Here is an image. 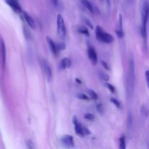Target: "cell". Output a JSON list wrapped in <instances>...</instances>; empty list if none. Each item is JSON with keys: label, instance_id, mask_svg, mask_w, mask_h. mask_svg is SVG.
Segmentation results:
<instances>
[{"label": "cell", "instance_id": "1", "mask_svg": "<svg viewBox=\"0 0 149 149\" xmlns=\"http://www.w3.org/2000/svg\"><path fill=\"white\" fill-rule=\"evenodd\" d=\"M148 15V4L147 1H144L141 5V33L144 41L145 44H147V23Z\"/></svg>", "mask_w": 149, "mask_h": 149}, {"label": "cell", "instance_id": "2", "mask_svg": "<svg viewBox=\"0 0 149 149\" xmlns=\"http://www.w3.org/2000/svg\"><path fill=\"white\" fill-rule=\"evenodd\" d=\"M134 66L132 60H130L129 65V73L127 81V94L129 97H132L134 88Z\"/></svg>", "mask_w": 149, "mask_h": 149}, {"label": "cell", "instance_id": "3", "mask_svg": "<svg viewBox=\"0 0 149 149\" xmlns=\"http://www.w3.org/2000/svg\"><path fill=\"white\" fill-rule=\"evenodd\" d=\"M95 36L97 40L106 44H110L113 41V37L110 34L104 31L99 26H96Z\"/></svg>", "mask_w": 149, "mask_h": 149}, {"label": "cell", "instance_id": "4", "mask_svg": "<svg viewBox=\"0 0 149 149\" xmlns=\"http://www.w3.org/2000/svg\"><path fill=\"white\" fill-rule=\"evenodd\" d=\"M57 33L59 37L62 40H64L66 36V29L64 23L63 17L61 14L57 15L56 17Z\"/></svg>", "mask_w": 149, "mask_h": 149}, {"label": "cell", "instance_id": "5", "mask_svg": "<svg viewBox=\"0 0 149 149\" xmlns=\"http://www.w3.org/2000/svg\"><path fill=\"white\" fill-rule=\"evenodd\" d=\"M40 62L42 65L43 70L44 71L47 80H48V82H49L52 79V70H51V67L49 64V62L47 59L44 58H41Z\"/></svg>", "mask_w": 149, "mask_h": 149}, {"label": "cell", "instance_id": "6", "mask_svg": "<svg viewBox=\"0 0 149 149\" xmlns=\"http://www.w3.org/2000/svg\"><path fill=\"white\" fill-rule=\"evenodd\" d=\"M87 55L91 64L94 66L96 65L98 62L97 53L94 47L90 44L88 45V47H87Z\"/></svg>", "mask_w": 149, "mask_h": 149}, {"label": "cell", "instance_id": "7", "mask_svg": "<svg viewBox=\"0 0 149 149\" xmlns=\"http://www.w3.org/2000/svg\"><path fill=\"white\" fill-rule=\"evenodd\" d=\"M6 3L16 13H20L22 12L21 6L18 0H5Z\"/></svg>", "mask_w": 149, "mask_h": 149}, {"label": "cell", "instance_id": "8", "mask_svg": "<svg viewBox=\"0 0 149 149\" xmlns=\"http://www.w3.org/2000/svg\"><path fill=\"white\" fill-rule=\"evenodd\" d=\"M62 144L68 148L73 147L74 146V141L72 136L70 135H65L61 139Z\"/></svg>", "mask_w": 149, "mask_h": 149}, {"label": "cell", "instance_id": "9", "mask_svg": "<svg viewBox=\"0 0 149 149\" xmlns=\"http://www.w3.org/2000/svg\"><path fill=\"white\" fill-rule=\"evenodd\" d=\"M0 48H1V59H2V65L3 68H5L6 65V48L5 42L3 39H1L0 40Z\"/></svg>", "mask_w": 149, "mask_h": 149}, {"label": "cell", "instance_id": "10", "mask_svg": "<svg viewBox=\"0 0 149 149\" xmlns=\"http://www.w3.org/2000/svg\"><path fill=\"white\" fill-rule=\"evenodd\" d=\"M23 17L26 20V22H27V23L28 24V25L33 29H36V23L35 22L34 20V19L32 18V17L29 15V13H28L27 12L24 11L23 13Z\"/></svg>", "mask_w": 149, "mask_h": 149}, {"label": "cell", "instance_id": "11", "mask_svg": "<svg viewBox=\"0 0 149 149\" xmlns=\"http://www.w3.org/2000/svg\"><path fill=\"white\" fill-rule=\"evenodd\" d=\"M73 122L74 125L76 133L77 134H78L79 136H83L84 134H83V133L82 131V126H81L80 124L78 122L77 118L75 116H74L73 118Z\"/></svg>", "mask_w": 149, "mask_h": 149}, {"label": "cell", "instance_id": "12", "mask_svg": "<svg viewBox=\"0 0 149 149\" xmlns=\"http://www.w3.org/2000/svg\"><path fill=\"white\" fill-rule=\"evenodd\" d=\"M46 40L47 42V44L48 45V47L49 48L50 51L54 55H56V45L55 42L53 41V40L49 37V36H46Z\"/></svg>", "mask_w": 149, "mask_h": 149}, {"label": "cell", "instance_id": "13", "mask_svg": "<svg viewBox=\"0 0 149 149\" xmlns=\"http://www.w3.org/2000/svg\"><path fill=\"white\" fill-rule=\"evenodd\" d=\"M71 65V61L68 58H63L61 59L59 63V69L61 70H64L69 68Z\"/></svg>", "mask_w": 149, "mask_h": 149}, {"label": "cell", "instance_id": "14", "mask_svg": "<svg viewBox=\"0 0 149 149\" xmlns=\"http://www.w3.org/2000/svg\"><path fill=\"white\" fill-rule=\"evenodd\" d=\"M80 2L83 5V6L86 8L91 13L94 14V7L92 5V4L88 1V0H80Z\"/></svg>", "mask_w": 149, "mask_h": 149}, {"label": "cell", "instance_id": "15", "mask_svg": "<svg viewBox=\"0 0 149 149\" xmlns=\"http://www.w3.org/2000/svg\"><path fill=\"white\" fill-rule=\"evenodd\" d=\"M77 31L82 34H84L87 37H88L90 36V33H89V31H88V29L86 27V26H80L78 27L77 29Z\"/></svg>", "mask_w": 149, "mask_h": 149}, {"label": "cell", "instance_id": "16", "mask_svg": "<svg viewBox=\"0 0 149 149\" xmlns=\"http://www.w3.org/2000/svg\"><path fill=\"white\" fill-rule=\"evenodd\" d=\"M56 45V51H62L65 49L66 47V43L63 42H58L56 44H55Z\"/></svg>", "mask_w": 149, "mask_h": 149}, {"label": "cell", "instance_id": "17", "mask_svg": "<svg viewBox=\"0 0 149 149\" xmlns=\"http://www.w3.org/2000/svg\"><path fill=\"white\" fill-rule=\"evenodd\" d=\"M87 92L92 99H93V100H97V99L98 95L94 91H93V90H91V89H88L87 90Z\"/></svg>", "mask_w": 149, "mask_h": 149}, {"label": "cell", "instance_id": "18", "mask_svg": "<svg viewBox=\"0 0 149 149\" xmlns=\"http://www.w3.org/2000/svg\"><path fill=\"white\" fill-rule=\"evenodd\" d=\"M99 76H100V77L101 79H102L103 80H104V81H108L109 80V76L107 74V73H104V72H100V73H99Z\"/></svg>", "mask_w": 149, "mask_h": 149}, {"label": "cell", "instance_id": "19", "mask_svg": "<svg viewBox=\"0 0 149 149\" xmlns=\"http://www.w3.org/2000/svg\"><path fill=\"white\" fill-rule=\"evenodd\" d=\"M132 125H133V116L132 115V113L130 112L128 115V118H127V126L129 129H130Z\"/></svg>", "mask_w": 149, "mask_h": 149}, {"label": "cell", "instance_id": "20", "mask_svg": "<svg viewBox=\"0 0 149 149\" xmlns=\"http://www.w3.org/2000/svg\"><path fill=\"white\" fill-rule=\"evenodd\" d=\"M119 148L120 149H125L126 148V144H125V137H121L119 139Z\"/></svg>", "mask_w": 149, "mask_h": 149}, {"label": "cell", "instance_id": "21", "mask_svg": "<svg viewBox=\"0 0 149 149\" xmlns=\"http://www.w3.org/2000/svg\"><path fill=\"white\" fill-rule=\"evenodd\" d=\"M26 145L27 146V147L29 148V149H34L35 148V145L34 144V143L31 141L30 140H27L26 141Z\"/></svg>", "mask_w": 149, "mask_h": 149}, {"label": "cell", "instance_id": "22", "mask_svg": "<svg viewBox=\"0 0 149 149\" xmlns=\"http://www.w3.org/2000/svg\"><path fill=\"white\" fill-rule=\"evenodd\" d=\"M83 20H84V22L85 23V24H86L87 26H88V27L90 28V29L93 30V29H94V27H93V24L91 23V22H90L87 18H86V17H83Z\"/></svg>", "mask_w": 149, "mask_h": 149}, {"label": "cell", "instance_id": "23", "mask_svg": "<svg viewBox=\"0 0 149 149\" xmlns=\"http://www.w3.org/2000/svg\"><path fill=\"white\" fill-rule=\"evenodd\" d=\"M84 118L86 119H88V120H93L94 119V116L91 113H88L85 114Z\"/></svg>", "mask_w": 149, "mask_h": 149}, {"label": "cell", "instance_id": "24", "mask_svg": "<svg viewBox=\"0 0 149 149\" xmlns=\"http://www.w3.org/2000/svg\"><path fill=\"white\" fill-rule=\"evenodd\" d=\"M82 131H83V134H85V135H90L91 134V132L90 130L87 128L86 127H82Z\"/></svg>", "mask_w": 149, "mask_h": 149}, {"label": "cell", "instance_id": "25", "mask_svg": "<svg viewBox=\"0 0 149 149\" xmlns=\"http://www.w3.org/2000/svg\"><path fill=\"white\" fill-rule=\"evenodd\" d=\"M115 33L117 36V37L119 38H122L123 37V31H120L119 30H116Z\"/></svg>", "mask_w": 149, "mask_h": 149}, {"label": "cell", "instance_id": "26", "mask_svg": "<svg viewBox=\"0 0 149 149\" xmlns=\"http://www.w3.org/2000/svg\"><path fill=\"white\" fill-rule=\"evenodd\" d=\"M110 101L118 108H119L120 107V104L119 102H118V101H117L116 99L113 98H111L110 99Z\"/></svg>", "mask_w": 149, "mask_h": 149}, {"label": "cell", "instance_id": "27", "mask_svg": "<svg viewBox=\"0 0 149 149\" xmlns=\"http://www.w3.org/2000/svg\"><path fill=\"white\" fill-rule=\"evenodd\" d=\"M119 30L123 31V27H122V16L120 14L119 16Z\"/></svg>", "mask_w": 149, "mask_h": 149}, {"label": "cell", "instance_id": "28", "mask_svg": "<svg viewBox=\"0 0 149 149\" xmlns=\"http://www.w3.org/2000/svg\"><path fill=\"white\" fill-rule=\"evenodd\" d=\"M141 113L143 114V116H147L148 111H147V108H146V107L143 106V107L141 108Z\"/></svg>", "mask_w": 149, "mask_h": 149}, {"label": "cell", "instance_id": "29", "mask_svg": "<svg viewBox=\"0 0 149 149\" xmlns=\"http://www.w3.org/2000/svg\"><path fill=\"white\" fill-rule=\"evenodd\" d=\"M77 97L80 99H81V100H87L89 99L88 97L86 95H85L84 94H81V93L77 94Z\"/></svg>", "mask_w": 149, "mask_h": 149}, {"label": "cell", "instance_id": "30", "mask_svg": "<svg viewBox=\"0 0 149 149\" xmlns=\"http://www.w3.org/2000/svg\"><path fill=\"white\" fill-rule=\"evenodd\" d=\"M105 85H106V86L108 87V88L109 90V91L111 92H112V93H114L115 92V88H114V87L112 85H111L109 83H106Z\"/></svg>", "mask_w": 149, "mask_h": 149}, {"label": "cell", "instance_id": "31", "mask_svg": "<svg viewBox=\"0 0 149 149\" xmlns=\"http://www.w3.org/2000/svg\"><path fill=\"white\" fill-rule=\"evenodd\" d=\"M101 65H102L105 69L108 70V69H109V66H108V64H107V63L105 61H103V60L101 61Z\"/></svg>", "mask_w": 149, "mask_h": 149}, {"label": "cell", "instance_id": "32", "mask_svg": "<svg viewBox=\"0 0 149 149\" xmlns=\"http://www.w3.org/2000/svg\"><path fill=\"white\" fill-rule=\"evenodd\" d=\"M145 76H146V82L147 83V85L148 86L149 83V71L146 70L145 73Z\"/></svg>", "mask_w": 149, "mask_h": 149}, {"label": "cell", "instance_id": "33", "mask_svg": "<svg viewBox=\"0 0 149 149\" xmlns=\"http://www.w3.org/2000/svg\"><path fill=\"white\" fill-rule=\"evenodd\" d=\"M50 2H51V3L55 7H56L58 5V2H59V0H49Z\"/></svg>", "mask_w": 149, "mask_h": 149}, {"label": "cell", "instance_id": "34", "mask_svg": "<svg viewBox=\"0 0 149 149\" xmlns=\"http://www.w3.org/2000/svg\"><path fill=\"white\" fill-rule=\"evenodd\" d=\"M97 110L100 112H101L102 111V106L101 104H98L97 105Z\"/></svg>", "mask_w": 149, "mask_h": 149}, {"label": "cell", "instance_id": "35", "mask_svg": "<svg viewBox=\"0 0 149 149\" xmlns=\"http://www.w3.org/2000/svg\"><path fill=\"white\" fill-rule=\"evenodd\" d=\"M106 1H107V5H108V7L109 8L110 6H111V0H106Z\"/></svg>", "mask_w": 149, "mask_h": 149}, {"label": "cell", "instance_id": "36", "mask_svg": "<svg viewBox=\"0 0 149 149\" xmlns=\"http://www.w3.org/2000/svg\"><path fill=\"white\" fill-rule=\"evenodd\" d=\"M76 81H77V83H80V84L81 83V80H79V79H78L77 78H76Z\"/></svg>", "mask_w": 149, "mask_h": 149}]
</instances>
